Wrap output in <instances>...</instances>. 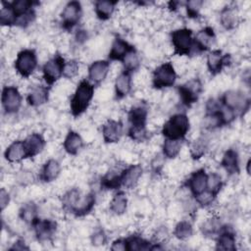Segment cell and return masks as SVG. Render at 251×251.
Wrapping results in <instances>:
<instances>
[{
    "label": "cell",
    "mask_w": 251,
    "mask_h": 251,
    "mask_svg": "<svg viewBox=\"0 0 251 251\" xmlns=\"http://www.w3.org/2000/svg\"><path fill=\"white\" fill-rule=\"evenodd\" d=\"M148 116V109L144 104H138L130 108L127 114L129 128L128 136L134 140L141 142L147 137L146 122Z\"/></svg>",
    "instance_id": "1"
},
{
    "label": "cell",
    "mask_w": 251,
    "mask_h": 251,
    "mask_svg": "<svg viewBox=\"0 0 251 251\" xmlns=\"http://www.w3.org/2000/svg\"><path fill=\"white\" fill-rule=\"evenodd\" d=\"M94 95V84L89 80L82 79L71 99V113L74 117L82 115L90 105Z\"/></svg>",
    "instance_id": "2"
},
{
    "label": "cell",
    "mask_w": 251,
    "mask_h": 251,
    "mask_svg": "<svg viewBox=\"0 0 251 251\" xmlns=\"http://www.w3.org/2000/svg\"><path fill=\"white\" fill-rule=\"evenodd\" d=\"M190 127L189 119L184 113H177L170 117L164 124L162 133L165 138L174 140H182Z\"/></svg>",
    "instance_id": "3"
},
{
    "label": "cell",
    "mask_w": 251,
    "mask_h": 251,
    "mask_svg": "<svg viewBox=\"0 0 251 251\" xmlns=\"http://www.w3.org/2000/svg\"><path fill=\"white\" fill-rule=\"evenodd\" d=\"M192 30L186 27L177 28L171 33L174 53L179 56H188L194 52Z\"/></svg>",
    "instance_id": "4"
},
{
    "label": "cell",
    "mask_w": 251,
    "mask_h": 251,
    "mask_svg": "<svg viewBox=\"0 0 251 251\" xmlns=\"http://www.w3.org/2000/svg\"><path fill=\"white\" fill-rule=\"evenodd\" d=\"M221 103L232 110L236 115L243 116L249 110L250 99L243 92L238 90H227L220 99Z\"/></svg>",
    "instance_id": "5"
},
{
    "label": "cell",
    "mask_w": 251,
    "mask_h": 251,
    "mask_svg": "<svg viewBox=\"0 0 251 251\" xmlns=\"http://www.w3.org/2000/svg\"><path fill=\"white\" fill-rule=\"evenodd\" d=\"M176 80V73L171 62L163 63L153 72L152 85L156 89L171 87Z\"/></svg>",
    "instance_id": "6"
},
{
    "label": "cell",
    "mask_w": 251,
    "mask_h": 251,
    "mask_svg": "<svg viewBox=\"0 0 251 251\" xmlns=\"http://www.w3.org/2000/svg\"><path fill=\"white\" fill-rule=\"evenodd\" d=\"M37 67V56L33 49H24L17 55L15 69L23 77H28Z\"/></svg>",
    "instance_id": "7"
},
{
    "label": "cell",
    "mask_w": 251,
    "mask_h": 251,
    "mask_svg": "<svg viewBox=\"0 0 251 251\" xmlns=\"http://www.w3.org/2000/svg\"><path fill=\"white\" fill-rule=\"evenodd\" d=\"M202 91L203 85L199 78H192L177 87L180 101L186 107H190L196 103Z\"/></svg>",
    "instance_id": "8"
},
{
    "label": "cell",
    "mask_w": 251,
    "mask_h": 251,
    "mask_svg": "<svg viewBox=\"0 0 251 251\" xmlns=\"http://www.w3.org/2000/svg\"><path fill=\"white\" fill-rule=\"evenodd\" d=\"M64 65H65V60L58 53L43 65L42 74H43V78L46 84L51 86L61 76H63Z\"/></svg>",
    "instance_id": "9"
},
{
    "label": "cell",
    "mask_w": 251,
    "mask_h": 251,
    "mask_svg": "<svg viewBox=\"0 0 251 251\" xmlns=\"http://www.w3.org/2000/svg\"><path fill=\"white\" fill-rule=\"evenodd\" d=\"M82 15L81 4L78 1H70L61 13L62 26L67 30H72L79 22Z\"/></svg>",
    "instance_id": "10"
},
{
    "label": "cell",
    "mask_w": 251,
    "mask_h": 251,
    "mask_svg": "<svg viewBox=\"0 0 251 251\" xmlns=\"http://www.w3.org/2000/svg\"><path fill=\"white\" fill-rule=\"evenodd\" d=\"M22 95L16 86H5L2 89L1 102L7 114L17 113L22 106Z\"/></svg>",
    "instance_id": "11"
},
{
    "label": "cell",
    "mask_w": 251,
    "mask_h": 251,
    "mask_svg": "<svg viewBox=\"0 0 251 251\" xmlns=\"http://www.w3.org/2000/svg\"><path fill=\"white\" fill-rule=\"evenodd\" d=\"M231 58L229 54H224L222 50L216 49L209 52L207 55V68L211 75H216L222 72V70L230 65Z\"/></svg>",
    "instance_id": "12"
},
{
    "label": "cell",
    "mask_w": 251,
    "mask_h": 251,
    "mask_svg": "<svg viewBox=\"0 0 251 251\" xmlns=\"http://www.w3.org/2000/svg\"><path fill=\"white\" fill-rule=\"evenodd\" d=\"M216 39V35L214 29L211 26H206L200 29L195 36L193 37L194 43V52H205L211 48L214 41Z\"/></svg>",
    "instance_id": "13"
},
{
    "label": "cell",
    "mask_w": 251,
    "mask_h": 251,
    "mask_svg": "<svg viewBox=\"0 0 251 251\" xmlns=\"http://www.w3.org/2000/svg\"><path fill=\"white\" fill-rule=\"evenodd\" d=\"M35 235L39 241H47L52 238L57 229V224L51 220H41L37 218L31 225Z\"/></svg>",
    "instance_id": "14"
},
{
    "label": "cell",
    "mask_w": 251,
    "mask_h": 251,
    "mask_svg": "<svg viewBox=\"0 0 251 251\" xmlns=\"http://www.w3.org/2000/svg\"><path fill=\"white\" fill-rule=\"evenodd\" d=\"M124 131V126L121 121L108 120L102 126V135L106 143L118 142Z\"/></svg>",
    "instance_id": "15"
},
{
    "label": "cell",
    "mask_w": 251,
    "mask_h": 251,
    "mask_svg": "<svg viewBox=\"0 0 251 251\" xmlns=\"http://www.w3.org/2000/svg\"><path fill=\"white\" fill-rule=\"evenodd\" d=\"M110 69V63L106 60L93 62L88 68V78L93 84L101 83L107 76Z\"/></svg>",
    "instance_id": "16"
},
{
    "label": "cell",
    "mask_w": 251,
    "mask_h": 251,
    "mask_svg": "<svg viewBox=\"0 0 251 251\" xmlns=\"http://www.w3.org/2000/svg\"><path fill=\"white\" fill-rule=\"evenodd\" d=\"M207 178L208 174L204 169H199L191 174L187 180V186L194 197L207 189Z\"/></svg>",
    "instance_id": "17"
},
{
    "label": "cell",
    "mask_w": 251,
    "mask_h": 251,
    "mask_svg": "<svg viewBox=\"0 0 251 251\" xmlns=\"http://www.w3.org/2000/svg\"><path fill=\"white\" fill-rule=\"evenodd\" d=\"M216 249L224 251L236 250V240L234 232L230 228H227V226H223L222 229L218 233Z\"/></svg>",
    "instance_id": "18"
},
{
    "label": "cell",
    "mask_w": 251,
    "mask_h": 251,
    "mask_svg": "<svg viewBox=\"0 0 251 251\" xmlns=\"http://www.w3.org/2000/svg\"><path fill=\"white\" fill-rule=\"evenodd\" d=\"M24 144L27 153L28 158H33L38 155L45 147V139L39 133H31L25 140Z\"/></svg>",
    "instance_id": "19"
},
{
    "label": "cell",
    "mask_w": 251,
    "mask_h": 251,
    "mask_svg": "<svg viewBox=\"0 0 251 251\" xmlns=\"http://www.w3.org/2000/svg\"><path fill=\"white\" fill-rule=\"evenodd\" d=\"M5 159L10 162V163H19L27 157V153L24 144V141L22 140H17L11 143L5 153H4Z\"/></svg>",
    "instance_id": "20"
},
{
    "label": "cell",
    "mask_w": 251,
    "mask_h": 251,
    "mask_svg": "<svg viewBox=\"0 0 251 251\" xmlns=\"http://www.w3.org/2000/svg\"><path fill=\"white\" fill-rule=\"evenodd\" d=\"M134 47L125 39L117 36L112 44L108 58L111 61H122L124 57Z\"/></svg>",
    "instance_id": "21"
},
{
    "label": "cell",
    "mask_w": 251,
    "mask_h": 251,
    "mask_svg": "<svg viewBox=\"0 0 251 251\" xmlns=\"http://www.w3.org/2000/svg\"><path fill=\"white\" fill-rule=\"evenodd\" d=\"M131 90V74L123 71L115 80V94L118 99L125 98Z\"/></svg>",
    "instance_id": "22"
},
{
    "label": "cell",
    "mask_w": 251,
    "mask_h": 251,
    "mask_svg": "<svg viewBox=\"0 0 251 251\" xmlns=\"http://www.w3.org/2000/svg\"><path fill=\"white\" fill-rule=\"evenodd\" d=\"M142 167L140 165H130L123 170L122 186L126 188H132L138 181L142 175Z\"/></svg>",
    "instance_id": "23"
},
{
    "label": "cell",
    "mask_w": 251,
    "mask_h": 251,
    "mask_svg": "<svg viewBox=\"0 0 251 251\" xmlns=\"http://www.w3.org/2000/svg\"><path fill=\"white\" fill-rule=\"evenodd\" d=\"M49 99V89L46 86L37 85L31 88L28 92L26 100L32 107H38L46 103Z\"/></svg>",
    "instance_id": "24"
},
{
    "label": "cell",
    "mask_w": 251,
    "mask_h": 251,
    "mask_svg": "<svg viewBox=\"0 0 251 251\" xmlns=\"http://www.w3.org/2000/svg\"><path fill=\"white\" fill-rule=\"evenodd\" d=\"M222 167L228 175H235L239 173V158L238 153L234 149H228L225 152L222 162Z\"/></svg>",
    "instance_id": "25"
},
{
    "label": "cell",
    "mask_w": 251,
    "mask_h": 251,
    "mask_svg": "<svg viewBox=\"0 0 251 251\" xmlns=\"http://www.w3.org/2000/svg\"><path fill=\"white\" fill-rule=\"evenodd\" d=\"M61 172V166L55 159L48 160L42 167L39 178L43 182H51L55 180Z\"/></svg>",
    "instance_id": "26"
},
{
    "label": "cell",
    "mask_w": 251,
    "mask_h": 251,
    "mask_svg": "<svg viewBox=\"0 0 251 251\" xmlns=\"http://www.w3.org/2000/svg\"><path fill=\"white\" fill-rule=\"evenodd\" d=\"M95 200H96L95 194L92 192H90L84 196H81L79 198L78 202L76 203V205L75 206V208L73 209L72 213L75 217H83V216L87 215L93 209V207L95 205Z\"/></svg>",
    "instance_id": "27"
},
{
    "label": "cell",
    "mask_w": 251,
    "mask_h": 251,
    "mask_svg": "<svg viewBox=\"0 0 251 251\" xmlns=\"http://www.w3.org/2000/svg\"><path fill=\"white\" fill-rule=\"evenodd\" d=\"M64 149L70 155H75L83 146L81 136L74 130H70L64 140Z\"/></svg>",
    "instance_id": "28"
},
{
    "label": "cell",
    "mask_w": 251,
    "mask_h": 251,
    "mask_svg": "<svg viewBox=\"0 0 251 251\" xmlns=\"http://www.w3.org/2000/svg\"><path fill=\"white\" fill-rule=\"evenodd\" d=\"M116 4H117V1H108V0L96 1L94 4V10L97 18L102 21H106L110 19L115 11Z\"/></svg>",
    "instance_id": "29"
},
{
    "label": "cell",
    "mask_w": 251,
    "mask_h": 251,
    "mask_svg": "<svg viewBox=\"0 0 251 251\" xmlns=\"http://www.w3.org/2000/svg\"><path fill=\"white\" fill-rule=\"evenodd\" d=\"M123 170H112L108 172L101 179V186L105 189H118L122 187Z\"/></svg>",
    "instance_id": "30"
},
{
    "label": "cell",
    "mask_w": 251,
    "mask_h": 251,
    "mask_svg": "<svg viewBox=\"0 0 251 251\" xmlns=\"http://www.w3.org/2000/svg\"><path fill=\"white\" fill-rule=\"evenodd\" d=\"M220 22L223 27L226 30H231L235 28L238 24V17L236 12L231 7L224 8L221 12Z\"/></svg>",
    "instance_id": "31"
},
{
    "label": "cell",
    "mask_w": 251,
    "mask_h": 251,
    "mask_svg": "<svg viewBox=\"0 0 251 251\" xmlns=\"http://www.w3.org/2000/svg\"><path fill=\"white\" fill-rule=\"evenodd\" d=\"M127 208V198L126 195L124 191H119L117 192L111 203H110V210L115 214V215H123Z\"/></svg>",
    "instance_id": "32"
},
{
    "label": "cell",
    "mask_w": 251,
    "mask_h": 251,
    "mask_svg": "<svg viewBox=\"0 0 251 251\" xmlns=\"http://www.w3.org/2000/svg\"><path fill=\"white\" fill-rule=\"evenodd\" d=\"M123 66H124V71L131 74L133 72H135L136 70H138L139 66H140V59L138 56L137 51L135 50V48L131 49L125 57L124 59L121 61Z\"/></svg>",
    "instance_id": "33"
},
{
    "label": "cell",
    "mask_w": 251,
    "mask_h": 251,
    "mask_svg": "<svg viewBox=\"0 0 251 251\" xmlns=\"http://www.w3.org/2000/svg\"><path fill=\"white\" fill-rule=\"evenodd\" d=\"M181 146H182V140H174V139L165 138L162 146L163 155L169 159H174L179 154Z\"/></svg>",
    "instance_id": "34"
},
{
    "label": "cell",
    "mask_w": 251,
    "mask_h": 251,
    "mask_svg": "<svg viewBox=\"0 0 251 251\" xmlns=\"http://www.w3.org/2000/svg\"><path fill=\"white\" fill-rule=\"evenodd\" d=\"M126 250L133 251V250H151L152 243L145 240L139 235H130L129 237L126 238Z\"/></svg>",
    "instance_id": "35"
},
{
    "label": "cell",
    "mask_w": 251,
    "mask_h": 251,
    "mask_svg": "<svg viewBox=\"0 0 251 251\" xmlns=\"http://www.w3.org/2000/svg\"><path fill=\"white\" fill-rule=\"evenodd\" d=\"M222 227H223V225L221 223L220 218L212 217L202 224L201 231L206 236H212V235L218 234L222 229Z\"/></svg>",
    "instance_id": "36"
},
{
    "label": "cell",
    "mask_w": 251,
    "mask_h": 251,
    "mask_svg": "<svg viewBox=\"0 0 251 251\" xmlns=\"http://www.w3.org/2000/svg\"><path fill=\"white\" fill-rule=\"evenodd\" d=\"M20 218L26 224L32 225L37 217V207L33 202L25 203L20 210Z\"/></svg>",
    "instance_id": "37"
},
{
    "label": "cell",
    "mask_w": 251,
    "mask_h": 251,
    "mask_svg": "<svg viewBox=\"0 0 251 251\" xmlns=\"http://www.w3.org/2000/svg\"><path fill=\"white\" fill-rule=\"evenodd\" d=\"M80 197H81L80 191L77 188H73V189L67 191L63 195V198H62L63 208L72 213L73 209L75 208V206L76 205V203L78 202Z\"/></svg>",
    "instance_id": "38"
},
{
    "label": "cell",
    "mask_w": 251,
    "mask_h": 251,
    "mask_svg": "<svg viewBox=\"0 0 251 251\" xmlns=\"http://www.w3.org/2000/svg\"><path fill=\"white\" fill-rule=\"evenodd\" d=\"M3 7L0 11V24L1 25H16L17 18L10 6V3L2 2Z\"/></svg>",
    "instance_id": "39"
},
{
    "label": "cell",
    "mask_w": 251,
    "mask_h": 251,
    "mask_svg": "<svg viewBox=\"0 0 251 251\" xmlns=\"http://www.w3.org/2000/svg\"><path fill=\"white\" fill-rule=\"evenodd\" d=\"M193 233L192 225L188 221H180L176 224L174 230V235L179 240L189 238Z\"/></svg>",
    "instance_id": "40"
},
{
    "label": "cell",
    "mask_w": 251,
    "mask_h": 251,
    "mask_svg": "<svg viewBox=\"0 0 251 251\" xmlns=\"http://www.w3.org/2000/svg\"><path fill=\"white\" fill-rule=\"evenodd\" d=\"M208 147L207 140L204 137H198L190 144V155L192 159H200L206 152Z\"/></svg>",
    "instance_id": "41"
},
{
    "label": "cell",
    "mask_w": 251,
    "mask_h": 251,
    "mask_svg": "<svg viewBox=\"0 0 251 251\" xmlns=\"http://www.w3.org/2000/svg\"><path fill=\"white\" fill-rule=\"evenodd\" d=\"M222 187H223L222 177L216 173L209 174L207 178V189L217 196L220 190L222 189Z\"/></svg>",
    "instance_id": "42"
},
{
    "label": "cell",
    "mask_w": 251,
    "mask_h": 251,
    "mask_svg": "<svg viewBox=\"0 0 251 251\" xmlns=\"http://www.w3.org/2000/svg\"><path fill=\"white\" fill-rule=\"evenodd\" d=\"M203 5V2L200 0H191L184 3L186 14L188 18L196 19L199 16V12L201 10V7Z\"/></svg>",
    "instance_id": "43"
},
{
    "label": "cell",
    "mask_w": 251,
    "mask_h": 251,
    "mask_svg": "<svg viewBox=\"0 0 251 251\" xmlns=\"http://www.w3.org/2000/svg\"><path fill=\"white\" fill-rule=\"evenodd\" d=\"M78 69H79V65H78L77 61L70 60L68 62H65L64 70H63V76L66 78H73L77 75Z\"/></svg>",
    "instance_id": "44"
},
{
    "label": "cell",
    "mask_w": 251,
    "mask_h": 251,
    "mask_svg": "<svg viewBox=\"0 0 251 251\" xmlns=\"http://www.w3.org/2000/svg\"><path fill=\"white\" fill-rule=\"evenodd\" d=\"M216 198V195L213 194L211 191H209L208 189H206L205 191L201 192L200 194L196 195L195 196V199H196V202L201 205L202 207H205V206H208L210 204H212V202L214 201V199Z\"/></svg>",
    "instance_id": "45"
},
{
    "label": "cell",
    "mask_w": 251,
    "mask_h": 251,
    "mask_svg": "<svg viewBox=\"0 0 251 251\" xmlns=\"http://www.w3.org/2000/svg\"><path fill=\"white\" fill-rule=\"evenodd\" d=\"M90 240L93 246H102L107 242V235L103 229L98 228L91 234Z\"/></svg>",
    "instance_id": "46"
},
{
    "label": "cell",
    "mask_w": 251,
    "mask_h": 251,
    "mask_svg": "<svg viewBox=\"0 0 251 251\" xmlns=\"http://www.w3.org/2000/svg\"><path fill=\"white\" fill-rule=\"evenodd\" d=\"M111 249L114 251H126V239L119 238L116 239L111 246Z\"/></svg>",
    "instance_id": "47"
},
{
    "label": "cell",
    "mask_w": 251,
    "mask_h": 251,
    "mask_svg": "<svg viewBox=\"0 0 251 251\" xmlns=\"http://www.w3.org/2000/svg\"><path fill=\"white\" fill-rule=\"evenodd\" d=\"M9 202H10V195L4 188H2L0 191V206L2 211L9 205Z\"/></svg>",
    "instance_id": "48"
},
{
    "label": "cell",
    "mask_w": 251,
    "mask_h": 251,
    "mask_svg": "<svg viewBox=\"0 0 251 251\" xmlns=\"http://www.w3.org/2000/svg\"><path fill=\"white\" fill-rule=\"evenodd\" d=\"M75 41H76L77 43L82 44V43H84V42L87 40L88 34H87L86 30H84V29H77L76 32H75Z\"/></svg>",
    "instance_id": "49"
},
{
    "label": "cell",
    "mask_w": 251,
    "mask_h": 251,
    "mask_svg": "<svg viewBox=\"0 0 251 251\" xmlns=\"http://www.w3.org/2000/svg\"><path fill=\"white\" fill-rule=\"evenodd\" d=\"M10 250H28V247L25 245V240L23 239H19L17 240L12 247L9 248Z\"/></svg>",
    "instance_id": "50"
}]
</instances>
